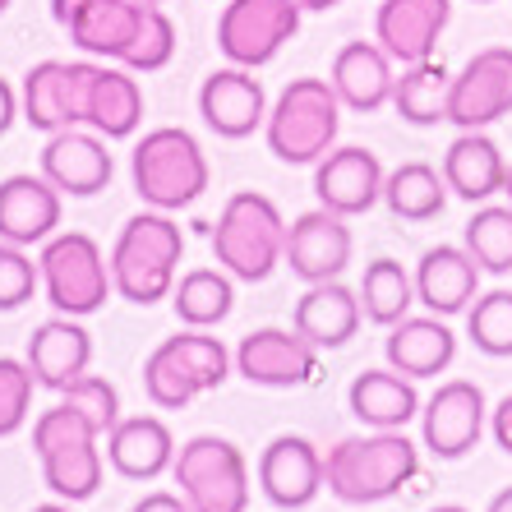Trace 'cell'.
<instances>
[{
    "instance_id": "e575fe53",
    "label": "cell",
    "mask_w": 512,
    "mask_h": 512,
    "mask_svg": "<svg viewBox=\"0 0 512 512\" xmlns=\"http://www.w3.org/2000/svg\"><path fill=\"white\" fill-rule=\"evenodd\" d=\"M19 116L42 134L70 130V97H65V60H37L19 88Z\"/></svg>"
},
{
    "instance_id": "52a82bcc",
    "label": "cell",
    "mask_w": 512,
    "mask_h": 512,
    "mask_svg": "<svg viewBox=\"0 0 512 512\" xmlns=\"http://www.w3.org/2000/svg\"><path fill=\"white\" fill-rule=\"evenodd\" d=\"M282 250H286V222L268 194L240 190L222 203V213L213 222L217 268H227L236 282H263L282 263Z\"/></svg>"
},
{
    "instance_id": "6da1fadb",
    "label": "cell",
    "mask_w": 512,
    "mask_h": 512,
    "mask_svg": "<svg viewBox=\"0 0 512 512\" xmlns=\"http://www.w3.org/2000/svg\"><path fill=\"white\" fill-rule=\"evenodd\" d=\"M420 471V448L406 429H374L328 448L323 457V489L351 508H370L402 494V485Z\"/></svg>"
},
{
    "instance_id": "3957f363",
    "label": "cell",
    "mask_w": 512,
    "mask_h": 512,
    "mask_svg": "<svg viewBox=\"0 0 512 512\" xmlns=\"http://www.w3.org/2000/svg\"><path fill=\"white\" fill-rule=\"evenodd\" d=\"M337 130H342V102L328 79H291L263 120L268 153L286 167H314L319 157H328Z\"/></svg>"
},
{
    "instance_id": "e0dca14e",
    "label": "cell",
    "mask_w": 512,
    "mask_h": 512,
    "mask_svg": "<svg viewBox=\"0 0 512 512\" xmlns=\"http://www.w3.org/2000/svg\"><path fill=\"white\" fill-rule=\"evenodd\" d=\"M199 116L217 139H250L263 120H268V93L254 79V70L227 65V70H213L203 79Z\"/></svg>"
},
{
    "instance_id": "7dc6e473",
    "label": "cell",
    "mask_w": 512,
    "mask_h": 512,
    "mask_svg": "<svg viewBox=\"0 0 512 512\" xmlns=\"http://www.w3.org/2000/svg\"><path fill=\"white\" fill-rule=\"evenodd\" d=\"M342 0H300V10H314V14H323V10H337Z\"/></svg>"
},
{
    "instance_id": "bcb514c9",
    "label": "cell",
    "mask_w": 512,
    "mask_h": 512,
    "mask_svg": "<svg viewBox=\"0 0 512 512\" xmlns=\"http://www.w3.org/2000/svg\"><path fill=\"white\" fill-rule=\"evenodd\" d=\"M485 512H512V485L508 489H499L494 499H489V508Z\"/></svg>"
},
{
    "instance_id": "74e56055",
    "label": "cell",
    "mask_w": 512,
    "mask_h": 512,
    "mask_svg": "<svg viewBox=\"0 0 512 512\" xmlns=\"http://www.w3.org/2000/svg\"><path fill=\"white\" fill-rule=\"evenodd\" d=\"M171 56H176V24H171V14L162 5H148L130 51L120 56V65L134 74H153L162 65H171Z\"/></svg>"
},
{
    "instance_id": "f546056e",
    "label": "cell",
    "mask_w": 512,
    "mask_h": 512,
    "mask_svg": "<svg viewBox=\"0 0 512 512\" xmlns=\"http://www.w3.org/2000/svg\"><path fill=\"white\" fill-rule=\"evenodd\" d=\"M88 130H97L102 139H130L143 125V88L134 79V70H111L102 65L93 88V102H88Z\"/></svg>"
},
{
    "instance_id": "b9f144b4",
    "label": "cell",
    "mask_w": 512,
    "mask_h": 512,
    "mask_svg": "<svg viewBox=\"0 0 512 512\" xmlns=\"http://www.w3.org/2000/svg\"><path fill=\"white\" fill-rule=\"evenodd\" d=\"M489 429H494V443H499L503 453L512 457V393L503 397L494 411H489Z\"/></svg>"
},
{
    "instance_id": "4316f807",
    "label": "cell",
    "mask_w": 512,
    "mask_h": 512,
    "mask_svg": "<svg viewBox=\"0 0 512 512\" xmlns=\"http://www.w3.org/2000/svg\"><path fill=\"white\" fill-rule=\"evenodd\" d=\"M346 406L370 429H406L425 402L416 393V379H406L397 370H365L346 388Z\"/></svg>"
},
{
    "instance_id": "8d00e7d4",
    "label": "cell",
    "mask_w": 512,
    "mask_h": 512,
    "mask_svg": "<svg viewBox=\"0 0 512 512\" xmlns=\"http://www.w3.org/2000/svg\"><path fill=\"white\" fill-rule=\"evenodd\" d=\"M466 337L476 342V351L503 360L512 356V291L508 286H494L485 296L471 300L466 310Z\"/></svg>"
},
{
    "instance_id": "681fc988",
    "label": "cell",
    "mask_w": 512,
    "mask_h": 512,
    "mask_svg": "<svg viewBox=\"0 0 512 512\" xmlns=\"http://www.w3.org/2000/svg\"><path fill=\"white\" fill-rule=\"evenodd\" d=\"M429 512H471V508H462V503H439V508H429Z\"/></svg>"
},
{
    "instance_id": "816d5d0a",
    "label": "cell",
    "mask_w": 512,
    "mask_h": 512,
    "mask_svg": "<svg viewBox=\"0 0 512 512\" xmlns=\"http://www.w3.org/2000/svg\"><path fill=\"white\" fill-rule=\"evenodd\" d=\"M10 5H14V0H0V14H5V10H10Z\"/></svg>"
},
{
    "instance_id": "5b68a950",
    "label": "cell",
    "mask_w": 512,
    "mask_h": 512,
    "mask_svg": "<svg viewBox=\"0 0 512 512\" xmlns=\"http://www.w3.org/2000/svg\"><path fill=\"white\" fill-rule=\"evenodd\" d=\"M102 434L88 425L74 406H51L42 411L33 425V453L42 462V480L56 499L65 503H84L102 489V471H107V457H102Z\"/></svg>"
},
{
    "instance_id": "ee69618b",
    "label": "cell",
    "mask_w": 512,
    "mask_h": 512,
    "mask_svg": "<svg viewBox=\"0 0 512 512\" xmlns=\"http://www.w3.org/2000/svg\"><path fill=\"white\" fill-rule=\"evenodd\" d=\"M14 116H19V93H14V88L0 79V134H10Z\"/></svg>"
},
{
    "instance_id": "5bb4252c",
    "label": "cell",
    "mask_w": 512,
    "mask_h": 512,
    "mask_svg": "<svg viewBox=\"0 0 512 512\" xmlns=\"http://www.w3.org/2000/svg\"><path fill=\"white\" fill-rule=\"evenodd\" d=\"M236 374H245L259 388H300L319 374V351H314L296 328H254L236 346Z\"/></svg>"
},
{
    "instance_id": "f5cc1de1",
    "label": "cell",
    "mask_w": 512,
    "mask_h": 512,
    "mask_svg": "<svg viewBox=\"0 0 512 512\" xmlns=\"http://www.w3.org/2000/svg\"><path fill=\"white\" fill-rule=\"evenodd\" d=\"M139 5H162V0H139Z\"/></svg>"
},
{
    "instance_id": "f6af8a7d",
    "label": "cell",
    "mask_w": 512,
    "mask_h": 512,
    "mask_svg": "<svg viewBox=\"0 0 512 512\" xmlns=\"http://www.w3.org/2000/svg\"><path fill=\"white\" fill-rule=\"evenodd\" d=\"M84 5H88V0H51V19H56V24L65 28V24L74 19V14L84 10Z\"/></svg>"
},
{
    "instance_id": "60d3db41",
    "label": "cell",
    "mask_w": 512,
    "mask_h": 512,
    "mask_svg": "<svg viewBox=\"0 0 512 512\" xmlns=\"http://www.w3.org/2000/svg\"><path fill=\"white\" fill-rule=\"evenodd\" d=\"M37 286H42V273H37V263L28 259L24 245L0 240V314L28 305Z\"/></svg>"
},
{
    "instance_id": "ab89813d",
    "label": "cell",
    "mask_w": 512,
    "mask_h": 512,
    "mask_svg": "<svg viewBox=\"0 0 512 512\" xmlns=\"http://www.w3.org/2000/svg\"><path fill=\"white\" fill-rule=\"evenodd\" d=\"M60 402L65 406H74L79 416L88 420V425L107 439L111 429H116V420H120V393H116V383H107V379H97V374H84V379H74L65 393H60Z\"/></svg>"
},
{
    "instance_id": "c3c4849f",
    "label": "cell",
    "mask_w": 512,
    "mask_h": 512,
    "mask_svg": "<svg viewBox=\"0 0 512 512\" xmlns=\"http://www.w3.org/2000/svg\"><path fill=\"white\" fill-rule=\"evenodd\" d=\"M33 512H74V508H70V503H37Z\"/></svg>"
},
{
    "instance_id": "ac0fdd59",
    "label": "cell",
    "mask_w": 512,
    "mask_h": 512,
    "mask_svg": "<svg viewBox=\"0 0 512 512\" xmlns=\"http://www.w3.org/2000/svg\"><path fill=\"white\" fill-rule=\"evenodd\" d=\"M448 19L453 0H383L374 14V42L393 56V65H416L434 56Z\"/></svg>"
},
{
    "instance_id": "44dd1931",
    "label": "cell",
    "mask_w": 512,
    "mask_h": 512,
    "mask_svg": "<svg viewBox=\"0 0 512 512\" xmlns=\"http://www.w3.org/2000/svg\"><path fill=\"white\" fill-rule=\"evenodd\" d=\"M88 365H93V337L70 314H56V319L33 328V337H28V370H33L37 388L65 393L74 379H84Z\"/></svg>"
},
{
    "instance_id": "d4e9b609",
    "label": "cell",
    "mask_w": 512,
    "mask_h": 512,
    "mask_svg": "<svg viewBox=\"0 0 512 512\" xmlns=\"http://www.w3.org/2000/svg\"><path fill=\"white\" fill-rule=\"evenodd\" d=\"M360 296L342 282H314L305 296L296 300V314H291V328H296L314 351H337L351 337L360 333Z\"/></svg>"
},
{
    "instance_id": "ba28073f",
    "label": "cell",
    "mask_w": 512,
    "mask_h": 512,
    "mask_svg": "<svg viewBox=\"0 0 512 512\" xmlns=\"http://www.w3.org/2000/svg\"><path fill=\"white\" fill-rule=\"evenodd\" d=\"M37 273H42V291H47L51 310L70 314V319L97 314L116 291L107 254L84 231H56L37 254Z\"/></svg>"
},
{
    "instance_id": "8992f818",
    "label": "cell",
    "mask_w": 512,
    "mask_h": 512,
    "mask_svg": "<svg viewBox=\"0 0 512 512\" xmlns=\"http://www.w3.org/2000/svg\"><path fill=\"white\" fill-rule=\"evenodd\" d=\"M231 365L236 360L222 337H208V328H185L143 360V393L157 411H180L194 397L222 388L231 379Z\"/></svg>"
},
{
    "instance_id": "8fae6325",
    "label": "cell",
    "mask_w": 512,
    "mask_h": 512,
    "mask_svg": "<svg viewBox=\"0 0 512 512\" xmlns=\"http://www.w3.org/2000/svg\"><path fill=\"white\" fill-rule=\"evenodd\" d=\"M512 116V47H485L453 74L448 120L457 130H489Z\"/></svg>"
},
{
    "instance_id": "d6a6232c",
    "label": "cell",
    "mask_w": 512,
    "mask_h": 512,
    "mask_svg": "<svg viewBox=\"0 0 512 512\" xmlns=\"http://www.w3.org/2000/svg\"><path fill=\"white\" fill-rule=\"evenodd\" d=\"M171 305H176V319L185 328H217L231 314V305H236L231 273L227 268H194V273H185L176 282Z\"/></svg>"
},
{
    "instance_id": "db71d44e",
    "label": "cell",
    "mask_w": 512,
    "mask_h": 512,
    "mask_svg": "<svg viewBox=\"0 0 512 512\" xmlns=\"http://www.w3.org/2000/svg\"><path fill=\"white\" fill-rule=\"evenodd\" d=\"M471 5H489V0H471Z\"/></svg>"
},
{
    "instance_id": "f1b7e54d",
    "label": "cell",
    "mask_w": 512,
    "mask_h": 512,
    "mask_svg": "<svg viewBox=\"0 0 512 512\" xmlns=\"http://www.w3.org/2000/svg\"><path fill=\"white\" fill-rule=\"evenodd\" d=\"M143 10H148V5H139V0H88L84 10L65 24V33H70V42L84 51V56L120 60L130 51L134 33H139Z\"/></svg>"
},
{
    "instance_id": "f907efd6",
    "label": "cell",
    "mask_w": 512,
    "mask_h": 512,
    "mask_svg": "<svg viewBox=\"0 0 512 512\" xmlns=\"http://www.w3.org/2000/svg\"><path fill=\"white\" fill-rule=\"evenodd\" d=\"M503 194H508V203H512V162H508V176H503Z\"/></svg>"
},
{
    "instance_id": "7bdbcfd3",
    "label": "cell",
    "mask_w": 512,
    "mask_h": 512,
    "mask_svg": "<svg viewBox=\"0 0 512 512\" xmlns=\"http://www.w3.org/2000/svg\"><path fill=\"white\" fill-rule=\"evenodd\" d=\"M130 512H190V503L180 499V494H167V489H153V494H143Z\"/></svg>"
},
{
    "instance_id": "9c48e42d",
    "label": "cell",
    "mask_w": 512,
    "mask_h": 512,
    "mask_svg": "<svg viewBox=\"0 0 512 512\" xmlns=\"http://www.w3.org/2000/svg\"><path fill=\"white\" fill-rule=\"evenodd\" d=\"M171 476L190 512H245L250 508V462L231 439L199 434L180 443Z\"/></svg>"
},
{
    "instance_id": "7c38bea8",
    "label": "cell",
    "mask_w": 512,
    "mask_h": 512,
    "mask_svg": "<svg viewBox=\"0 0 512 512\" xmlns=\"http://www.w3.org/2000/svg\"><path fill=\"white\" fill-rule=\"evenodd\" d=\"M489 420V406L480 383L471 379H448L439 383V393L420 406V439L439 462H457L480 443Z\"/></svg>"
},
{
    "instance_id": "4dcf8cb0",
    "label": "cell",
    "mask_w": 512,
    "mask_h": 512,
    "mask_svg": "<svg viewBox=\"0 0 512 512\" xmlns=\"http://www.w3.org/2000/svg\"><path fill=\"white\" fill-rule=\"evenodd\" d=\"M383 203L397 222H434L448 208V180L429 162H402L383 176Z\"/></svg>"
},
{
    "instance_id": "ffe728a7",
    "label": "cell",
    "mask_w": 512,
    "mask_h": 512,
    "mask_svg": "<svg viewBox=\"0 0 512 512\" xmlns=\"http://www.w3.org/2000/svg\"><path fill=\"white\" fill-rule=\"evenodd\" d=\"M60 199L65 194L47 176H10L0 180V240L10 245H47L60 227Z\"/></svg>"
},
{
    "instance_id": "277c9868",
    "label": "cell",
    "mask_w": 512,
    "mask_h": 512,
    "mask_svg": "<svg viewBox=\"0 0 512 512\" xmlns=\"http://www.w3.org/2000/svg\"><path fill=\"white\" fill-rule=\"evenodd\" d=\"M130 176L148 208H157V213H180V208H190V203L203 199L213 171H208V157H203L199 139H194L190 130L162 125V130H148L134 143Z\"/></svg>"
},
{
    "instance_id": "4fadbf2b",
    "label": "cell",
    "mask_w": 512,
    "mask_h": 512,
    "mask_svg": "<svg viewBox=\"0 0 512 512\" xmlns=\"http://www.w3.org/2000/svg\"><path fill=\"white\" fill-rule=\"evenodd\" d=\"M351 227H346L342 213H328V208H310L300 213L291 227H286V250H282V263L300 282H337L351 263Z\"/></svg>"
},
{
    "instance_id": "7402d4cb",
    "label": "cell",
    "mask_w": 512,
    "mask_h": 512,
    "mask_svg": "<svg viewBox=\"0 0 512 512\" xmlns=\"http://www.w3.org/2000/svg\"><path fill=\"white\" fill-rule=\"evenodd\" d=\"M480 296V263L466 254V245H434L416 263V300L429 314L453 319L466 314Z\"/></svg>"
},
{
    "instance_id": "f35d334b",
    "label": "cell",
    "mask_w": 512,
    "mask_h": 512,
    "mask_svg": "<svg viewBox=\"0 0 512 512\" xmlns=\"http://www.w3.org/2000/svg\"><path fill=\"white\" fill-rule=\"evenodd\" d=\"M33 370L28 360H14V356H0V439H10L19 429L28 425L33 416Z\"/></svg>"
},
{
    "instance_id": "83f0119b",
    "label": "cell",
    "mask_w": 512,
    "mask_h": 512,
    "mask_svg": "<svg viewBox=\"0 0 512 512\" xmlns=\"http://www.w3.org/2000/svg\"><path fill=\"white\" fill-rule=\"evenodd\" d=\"M107 462L125 480H157L176 462V439L157 416L116 420V429L107 434Z\"/></svg>"
},
{
    "instance_id": "d6986e66",
    "label": "cell",
    "mask_w": 512,
    "mask_h": 512,
    "mask_svg": "<svg viewBox=\"0 0 512 512\" xmlns=\"http://www.w3.org/2000/svg\"><path fill=\"white\" fill-rule=\"evenodd\" d=\"M259 485L277 508H310L323 494V453L300 434H277L259 457Z\"/></svg>"
},
{
    "instance_id": "cb8c5ba5",
    "label": "cell",
    "mask_w": 512,
    "mask_h": 512,
    "mask_svg": "<svg viewBox=\"0 0 512 512\" xmlns=\"http://www.w3.org/2000/svg\"><path fill=\"white\" fill-rule=\"evenodd\" d=\"M383 356H388V370L406 374V379H439L457 356V337L439 314H420V319L406 314L402 323L388 328Z\"/></svg>"
},
{
    "instance_id": "1f68e13d",
    "label": "cell",
    "mask_w": 512,
    "mask_h": 512,
    "mask_svg": "<svg viewBox=\"0 0 512 512\" xmlns=\"http://www.w3.org/2000/svg\"><path fill=\"white\" fill-rule=\"evenodd\" d=\"M448 88H453V74L443 70V60H416L397 74L393 107L406 125H439L448 120Z\"/></svg>"
},
{
    "instance_id": "484cf974",
    "label": "cell",
    "mask_w": 512,
    "mask_h": 512,
    "mask_svg": "<svg viewBox=\"0 0 512 512\" xmlns=\"http://www.w3.org/2000/svg\"><path fill=\"white\" fill-rule=\"evenodd\" d=\"M503 176H508V162H503L499 143L485 130H462L443 153L448 194H457L466 203H489L494 194H503Z\"/></svg>"
},
{
    "instance_id": "2e32d148",
    "label": "cell",
    "mask_w": 512,
    "mask_h": 512,
    "mask_svg": "<svg viewBox=\"0 0 512 512\" xmlns=\"http://www.w3.org/2000/svg\"><path fill=\"white\" fill-rule=\"evenodd\" d=\"M383 162L370 153V148H333L328 157L314 162V194H319V208L342 217H360L370 213L374 203L383 199Z\"/></svg>"
},
{
    "instance_id": "836d02e7",
    "label": "cell",
    "mask_w": 512,
    "mask_h": 512,
    "mask_svg": "<svg viewBox=\"0 0 512 512\" xmlns=\"http://www.w3.org/2000/svg\"><path fill=\"white\" fill-rule=\"evenodd\" d=\"M356 296H360L365 319L379 323V328H393L416 305V277L406 273L397 259H374V263H365V277H360Z\"/></svg>"
},
{
    "instance_id": "d590c367",
    "label": "cell",
    "mask_w": 512,
    "mask_h": 512,
    "mask_svg": "<svg viewBox=\"0 0 512 512\" xmlns=\"http://www.w3.org/2000/svg\"><path fill=\"white\" fill-rule=\"evenodd\" d=\"M462 245L480 263V273L508 277L512 273V203H480L462 231Z\"/></svg>"
},
{
    "instance_id": "9a60e30c",
    "label": "cell",
    "mask_w": 512,
    "mask_h": 512,
    "mask_svg": "<svg viewBox=\"0 0 512 512\" xmlns=\"http://www.w3.org/2000/svg\"><path fill=\"white\" fill-rule=\"evenodd\" d=\"M42 176L70 199H93V194H102L111 185L116 162H111L102 134L70 125V130L51 134L47 148H42Z\"/></svg>"
},
{
    "instance_id": "30bf717a",
    "label": "cell",
    "mask_w": 512,
    "mask_h": 512,
    "mask_svg": "<svg viewBox=\"0 0 512 512\" xmlns=\"http://www.w3.org/2000/svg\"><path fill=\"white\" fill-rule=\"evenodd\" d=\"M300 33V0H231L217 19V47L240 70H259Z\"/></svg>"
},
{
    "instance_id": "7a4b0ae2",
    "label": "cell",
    "mask_w": 512,
    "mask_h": 512,
    "mask_svg": "<svg viewBox=\"0 0 512 512\" xmlns=\"http://www.w3.org/2000/svg\"><path fill=\"white\" fill-rule=\"evenodd\" d=\"M185 254V236L171 213H139L120 227L111 245V286L130 305H157L176 291V268Z\"/></svg>"
},
{
    "instance_id": "603a6c76",
    "label": "cell",
    "mask_w": 512,
    "mask_h": 512,
    "mask_svg": "<svg viewBox=\"0 0 512 512\" xmlns=\"http://www.w3.org/2000/svg\"><path fill=\"white\" fill-rule=\"evenodd\" d=\"M328 84H333L337 102L346 111H379L393 102V56L379 47V42H346L333 56V70H328Z\"/></svg>"
}]
</instances>
